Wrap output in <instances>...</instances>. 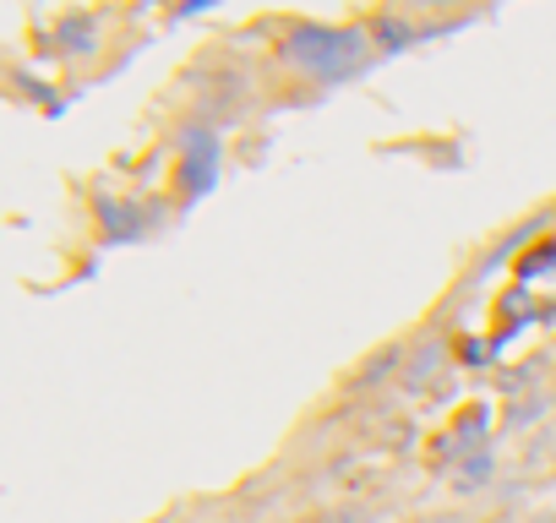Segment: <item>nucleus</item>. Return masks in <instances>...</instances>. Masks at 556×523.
Wrapping results in <instances>:
<instances>
[{
    "instance_id": "1",
    "label": "nucleus",
    "mask_w": 556,
    "mask_h": 523,
    "mask_svg": "<svg viewBox=\"0 0 556 523\" xmlns=\"http://www.w3.org/2000/svg\"><path fill=\"white\" fill-rule=\"evenodd\" d=\"M366 34L361 28H301L290 44H285V55L295 61V66H306L312 77H350V72H361V61H366Z\"/></svg>"
},
{
    "instance_id": "2",
    "label": "nucleus",
    "mask_w": 556,
    "mask_h": 523,
    "mask_svg": "<svg viewBox=\"0 0 556 523\" xmlns=\"http://www.w3.org/2000/svg\"><path fill=\"white\" fill-rule=\"evenodd\" d=\"M180 148H186V186H191V191H202V186H207V169L218 164V137L186 131V137H180Z\"/></svg>"
}]
</instances>
